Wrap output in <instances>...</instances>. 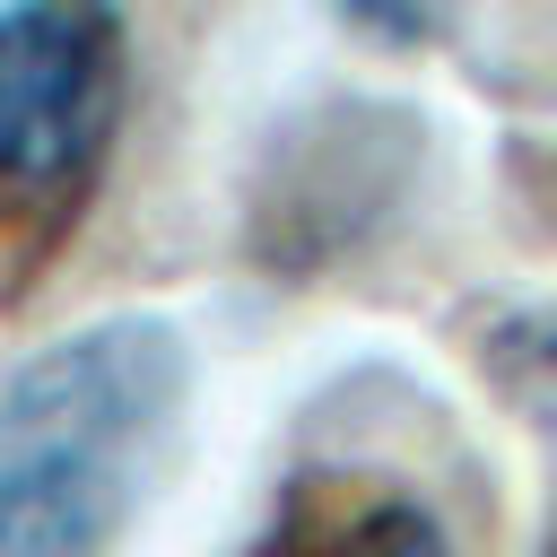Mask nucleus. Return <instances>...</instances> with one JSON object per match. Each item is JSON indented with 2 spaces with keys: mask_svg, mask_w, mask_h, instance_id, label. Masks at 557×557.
<instances>
[{
  "mask_svg": "<svg viewBox=\"0 0 557 557\" xmlns=\"http://www.w3.org/2000/svg\"><path fill=\"white\" fill-rule=\"evenodd\" d=\"M191 400L165 313H96L0 374V557H113Z\"/></svg>",
  "mask_w": 557,
  "mask_h": 557,
  "instance_id": "nucleus-1",
  "label": "nucleus"
},
{
  "mask_svg": "<svg viewBox=\"0 0 557 557\" xmlns=\"http://www.w3.org/2000/svg\"><path fill=\"white\" fill-rule=\"evenodd\" d=\"M122 17L96 0L0 9V235L61 244L122 131Z\"/></svg>",
  "mask_w": 557,
  "mask_h": 557,
  "instance_id": "nucleus-2",
  "label": "nucleus"
},
{
  "mask_svg": "<svg viewBox=\"0 0 557 557\" xmlns=\"http://www.w3.org/2000/svg\"><path fill=\"white\" fill-rule=\"evenodd\" d=\"M418 165H426L418 104L392 96L296 104L244 183V252L270 278H322L409 209Z\"/></svg>",
  "mask_w": 557,
  "mask_h": 557,
  "instance_id": "nucleus-3",
  "label": "nucleus"
},
{
  "mask_svg": "<svg viewBox=\"0 0 557 557\" xmlns=\"http://www.w3.org/2000/svg\"><path fill=\"white\" fill-rule=\"evenodd\" d=\"M244 557H453L426 487L374 461H296Z\"/></svg>",
  "mask_w": 557,
  "mask_h": 557,
  "instance_id": "nucleus-4",
  "label": "nucleus"
},
{
  "mask_svg": "<svg viewBox=\"0 0 557 557\" xmlns=\"http://www.w3.org/2000/svg\"><path fill=\"white\" fill-rule=\"evenodd\" d=\"M470 348H479V374L531 426L557 435V305H479Z\"/></svg>",
  "mask_w": 557,
  "mask_h": 557,
  "instance_id": "nucleus-5",
  "label": "nucleus"
},
{
  "mask_svg": "<svg viewBox=\"0 0 557 557\" xmlns=\"http://www.w3.org/2000/svg\"><path fill=\"white\" fill-rule=\"evenodd\" d=\"M331 17H339V35H366L374 52H418V44H435L453 26V9H383V0H348Z\"/></svg>",
  "mask_w": 557,
  "mask_h": 557,
  "instance_id": "nucleus-6",
  "label": "nucleus"
},
{
  "mask_svg": "<svg viewBox=\"0 0 557 557\" xmlns=\"http://www.w3.org/2000/svg\"><path fill=\"white\" fill-rule=\"evenodd\" d=\"M548 557H557V548H548Z\"/></svg>",
  "mask_w": 557,
  "mask_h": 557,
  "instance_id": "nucleus-7",
  "label": "nucleus"
}]
</instances>
